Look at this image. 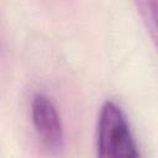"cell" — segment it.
Listing matches in <instances>:
<instances>
[{
  "mask_svg": "<svg viewBox=\"0 0 158 158\" xmlns=\"http://www.w3.org/2000/svg\"><path fill=\"white\" fill-rule=\"evenodd\" d=\"M96 138L98 158H139L127 118L114 101H105L100 109Z\"/></svg>",
  "mask_w": 158,
  "mask_h": 158,
  "instance_id": "1",
  "label": "cell"
},
{
  "mask_svg": "<svg viewBox=\"0 0 158 158\" xmlns=\"http://www.w3.org/2000/svg\"><path fill=\"white\" fill-rule=\"evenodd\" d=\"M31 116L42 143L51 151L63 147V125L53 101L44 94H36L31 101Z\"/></svg>",
  "mask_w": 158,
  "mask_h": 158,
  "instance_id": "2",
  "label": "cell"
}]
</instances>
